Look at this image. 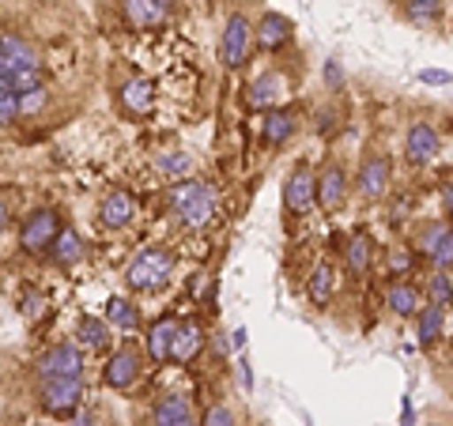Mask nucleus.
<instances>
[{"mask_svg": "<svg viewBox=\"0 0 453 426\" xmlns=\"http://www.w3.org/2000/svg\"><path fill=\"white\" fill-rule=\"evenodd\" d=\"M83 347L76 344V339H57V344H50L46 351L35 354L31 362V374L38 381L46 377H83Z\"/></svg>", "mask_w": 453, "mask_h": 426, "instance_id": "nucleus-11", "label": "nucleus"}, {"mask_svg": "<svg viewBox=\"0 0 453 426\" xmlns=\"http://www.w3.org/2000/svg\"><path fill=\"white\" fill-rule=\"evenodd\" d=\"M196 426H238V415H234V407H231V404L216 400V404H208V407H204V415L196 419Z\"/></svg>", "mask_w": 453, "mask_h": 426, "instance_id": "nucleus-36", "label": "nucleus"}, {"mask_svg": "<svg viewBox=\"0 0 453 426\" xmlns=\"http://www.w3.org/2000/svg\"><path fill=\"white\" fill-rule=\"evenodd\" d=\"M401 426H416V407H412V396L401 400Z\"/></svg>", "mask_w": 453, "mask_h": 426, "instance_id": "nucleus-44", "label": "nucleus"}, {"mask_svg": "<svg viewBox=\"0 0 453 426\" xmlns=\"http://www.w3.org/2000/svg\"><path fill=\"white\" fill-rule=\"evenodd\" d=\"M16 196L19 193H12V189H0V234L12 226V219H16Z\"/></svg>", "mask_w": 453, "mask_h": 426, "instance_id": "nucleus-39", "label": "nucleus"}, {"mask_svg": "<svg viewBox=\"0 0 453 426\" xmlns=\"http://www.w3.org/2000/svg\"><path fill=\"white\" fill-rule=\"evenodd\" d=\"M148 422L151 426H196V407L186 392H163L151 404Z\"/></svg>", "mask_w": 453, "mask_h": 426, "instance_id": "nucleus-20", "label": "nucleus"}, {"mask_svg": "<svg viewBox=\"0 0 453 426\" xmlns=\"http://www.w3.org/2000/svg\"><path fill=\"white\" fill-rule=\"evenodd\" d=\"M0 80H4L8 87H16L19 95L46 83L42 53L23 31H0Z\"/></svg>", "mask_w": 453, "mask_h": 426, "instance_id": "nucleus-1", "label": "nucleus"}, {"mask_svg": "<svg viewBox=\"0 0 453 426\" xmlns=\"http://www.w3.org/2000/svg\"><path fill=\"white\" fill-rule=\"evenodd\" d=\"M76 344H80L83 351H95V354L113 351V324H110L106 317L80 314V317H76Z\"/></svg>", "mask_w": 453, "mask_h": 426, "instance_id": "nucleus-25", "label": "nucleus"}, {"mask_svg": "<svg viewBox=\"0 0 453 426\" xmlns=\"http://www.w3.org/2000/svg\"><path fill=\"white\" fill-rule=\"evenodd\" d=\"M250 53H253V19L246 11H231L219 31V65L226 72H238V68H246Z\"/></svg>", "mask_w": 453, "mask_h": 426, "instance_id": "nucleus-10", "label": "nucleus"}, {"mask_svg": "<svg viewBox=\"0 0 453 426\" xmlns=\"http://www.w3.org/2000/svg\"><path fill=\"white\" fill-rule=\"evenodd\" d=\"M321 80H325V91H333V95L348 91V72L340 68V61H325L321 65Z\"/></svg>", "mask_w": 453, "mask_h": 426, "instance_id": "nucleus-38", "label": "nucleus"}, {"mask_svg": "<svg viewBox=\"0 0 453 426\" xmlns=\"http://www.w3.org/2000/svg\"><path fill=\"white\" fill-rule=\"evenodd\" d=\"M389 189H393V155L386 148H366L356 174H351V193L363 204H381Z\"/></svg>", "mask_w": 453, "mask_h": 426, "instance_id": "nucleus-5", "label": "nucleus"}, {"mask_svg": "<svg viewBox=\"0 0 453 426\" xmlns=\"http://www.w3.org/2000/svg\"><path fill=\"white\" fill-rule=\"evenodd\" d=\"M288 95H291L288 72H283V68H261V72L246 83V95L242 98H246L250 110L265 113V110H276V106L288 103Z\"/></svg>", "mask_w": 453, "mask_h": 426, "instance_id": "nucleus-12", "label": "nucleus"}, {"mask_svg": "<svg viewBox=\"0 0 453 426\" xmlns=\"http://www.w3.org/2000/svg\"><path fill=\"white\" fill-rule=\"evenodd\" d=\"M438 151H442V133L434 129L431 121H412L404 129V163L408 166H431L438 159Z\"/></svg>", "mask_w": 453, "mask_h": 426, "instance_id": "nucleus-16", "label": "nucleus"}, {"mask_svg": "<svg viewBox=\"0 0 453 426\" xmlns=\"http://www.w3.org/2000/svg\"><path fill=\"white\" fill-rule=\"evenodd\" d=\"M61 231H65L61 208L42 204L35 211H27V219L19 226V249L27 253V257H46L50 246L57 241V234H61Z\"/></svg>", "mask_w": 453, "mask_h": 426, "instance_id": "nucleus-8", "label": "nucleus"}, {"mask_svg": "<svg viewBox=\"0 0 453 426\" xmlns=\"http://www.w3.org/2000/svg\"><path fill=\"white\" fill-rule=\"evenodd\" d=\"M333 294H336V272H333V264H329V261H318L314 272H310V279H306V298H310V306L325 309V306L333 302Z\"/></svg>", "mask_w": 453, "mask_h": 426, "instance_id": "nucleus-29", "label": "nucleus"}, {"mask_svg": "<svg viewBox=\"0 0 453 426\" xmlns=\"http://www.w3.org/2000/svg\"><path fill=\"white\" fill-rule=\"evenodd\" d=\"M423 298L434 302V306H442V309H449L453 306V279H449V272H442V268H431L427 283H423Z\"/></svg>", "mask_w": 453, "mask_h": 426, "instance_id": "nucleus-33", "label": "nucleus"}, {"mask_svg": "<svg viewBox=\"0 0 453 426\" xmlns=\"http://www.w3.org/2000/svg\"><path fill=\"white\" fill-rule=\"evenodd\" d=\"M136 211H140V201L129 189H106L103 196H98V226L110 231V234L129 231Z\"/></svg>", "mask_w": 453, "mask_h": 426, "instance_id": "nucleus-15", "label": "nucleus"}, {"mask_svg": "<svg viewBox=\"0 0 453 426\" xmlns=\"http://www.w3.org/2000/svg\"><path fill=\"white\" fill-rule=\"evenodd\" d=\"M50 106V87L42 83V87H31V91H23L19 95V118H38V113H46Z\"/></svg>", "mask_w": 453, "mask_h": 426, "instance_id": "nucleus-35", "label": "nucleus"}, {"mask_svg": "<svg viewBox=\"0 0 453 426\" xmlns=\"http://www.w3.org/2000/svg\"><path fill=\"white\" fill-rule=\"evenodd\" d=\"M299 125H303L299 110L288 106V103L276 106V110H265V118H261V144L268 151L288 148L291 140H295V133H299Z\"/></svg>", "mask_w": 453, "mask_h": 426, "instance_id": "nucleus-18", "label": "nucleus"}, {"mask_svg": "<svg viewBox=\"0 0 453 426\" xmlns=\"http://www.w3.org/2000/svg\"><path fill=\"white\" fill-rule=\"evenodd\" d=\"M351 196V174L340 159H325L318 170V208L325 216H336Z\"/></svg>", "mask_w": 453, "mask_h": 426, "instance_id": "nucleus-13", "label": "nucleus"}, {"mask_svg": "<svg viewBox=\"0 0 453 426\" xmlns=\"http://www.w3.org/2000/svg\"><path fill=\"white\" fill-rule=\"evenodd\" d=\"M19 121H23V118H19V91L8 87V83L0 80V133L16 129Z\"/></svg>", "mask_w": 453, "mask_h": 426, "instance_id": "nucleus-34", "label": "nucleus"}, {"mask_svg": "<svg viewBox=\"0 0 453 426\" xmlns=\"http://www.w3.org/2000/svg\"><path fill=\"white\" fill-rule=\"evenodd\" d=\"M295 42V23L283 16V11H261L257 23H253V46H257L261 53H280L288 49Z\"/></svg>", "mask_w": 453, "mask_h": 426, "instance_id": "nucleus-17", "label": "nucleus"}, {"mask_svg": "<svg viewBox=\"0 0 453 426\" xmlns=\"http://www.w3.org/2000/svg\"><path fill=\"white\" fill-rule=\"evenodd\" d=\"M374 257H378V246H374L371 231H356L348 238L344 253H340V272H344L351 283H363L366 276H371Z\"/></svg>", "mask_w": 453, "mask_h": 426, "instance_id": "nucleus-19", "label": "nucleus"}, {"mask_svg": "<svg viewBox=\"0 0 453 426\" xmlns=\"http://www.w3.org/2000/svg\"><path fill=\"white\" fill-rule=\"evenodd\" d=\"M155 170L166 178H189L193 155L181 151V148H163V151H155Z\"/></svg>", "mask_w": 453, "mask_h": 426, "instance_id": "nucleus-32", "label": "nucleus"}, {"mask_svg": "<svg viewBox=\"0 0 453 426\" xmlns=\"http://www.w3.org/2000/svg\"><path fill=\"white\" fill-rule=\"evenodd\" d=\"M204 344H208V329H204V321H201V317H186V321H178L174 354H170V362L189 366L193 359H201V354H204Z\"/></svg>", "mask_w": 453, "mask_h": 426, "instance_id": "nucleus-24", "label": "nucleus"}, {"mask_svg": "<svg viewBox=\"0 0 453 426\" xmlns=\"http://www.w3.org/2000/svg\"><path fill=\"white\" fill-rule=\"evenodd\" d=\"M234 347H246V329H234Z\"/></svg>", "mask_w": 453, "mask_h": 426, "instance_id": "nucleus-45", "label": "nucleus"}, {"mask_svg": "<svg viewBox=\"0 0 453 426\" xmlns=\"http://www.w3.org/2000/svg\"><path fill=\"white\" fill-rule=\"evenodd\" d=\"M178 321H181V317L163 314V317H155V321L148 324V332H144V354H148L155 366H166V362H170V354H174Z\"/></svg>", "mask_w": 453, "mask_h": 426, "instance_id": "nucleus-22", "label": "nucleus"}, {"mask_svg": "<svg viewBox=\"0 0 453 426\" xmlns=\"http://www.w3.org/2000/svg\"><path fill=\"white\" fill-rule=\"evenodd\" d=\"M442 4H446V0H404V4H401V16L412 23V27L434 31V27L442 23Z\"/></svg>", "mask_w": 453, "mask_h": 426, "instance_id": "nucleus-31", "label": "nucleus"}, {"mask_svg": "<svg viewBox=\"0 0 453 426\" xmlns=\"http://www.w3.org/2000/svg\"><path fill=\"white\" fill-rule=\"evenodd\" d=\"M442 332H446V309L434 306V302H423V309L416 314V344L419 351H434L442 344Z\"/></svg>", "mask_w": 453, "mask_h": 426, "instance_id": "nucleus-27", "label": "nucleus"}, {"mask_svg": "<svg viewBox=\"0 0 453 426\" xmlns=\"http://www.w3.org/2000/svg\"><path fill=\"white\" fill-rule=\"evenodd\" d=\"M23 302H19V314L27 317V321H38L42 314H46V306H50V298H46V291H38V287H23Z\"/></svg>", "mask_w": 453, "mask_h": 426, "instance_id": "nucleus-37", "label": "nucleus"}, {"mask_svg": "<svg viewBox=\"0 0 453 426\" xmlns=\"http://www.w3.org/2000/svg\"><path fill=\"white\" fill-rule=\"evenodd\" d=\"M106 321L113 324V332H140V324H144L136 302L133 298H125V294H113L106 302Z\"/></svg>", "mask_w": 453, "mask_h": 426, "instance_id": "nucleus-30", "label": "nucleus"}, {"mask_svg": "<svg viewBox=\"0 0 453 426\" xmlns=\"http://www.w3.org/2000/svg\"><path fill=\"white\" fill-rule=\"evenodd\" d=\"M283 223H303L314 216L318 208V170L310 166V159H295L288 178H283Z\"/></svg>", "mask_w": 453, "mask_h": 426, "instance_id": "nucleus-4", "label": "nucleus"}, {"mask_svg": "<svg viewBox=\"0 0 453 426\" xmlns=\"http://www.w3.org/2000/svg\"><path fill=\"white\" fill-rule=\"evenodd\" d=\"M438 201H442V211L453 219V170H446L442 181H438Z\"/></svg>", "mask_w": 453, "mask_h": 426, "instance_id": "nucleus-40", "label": "nucleus"}, {"mask_svg": "<svg viewBox=\"0 0 453 426\" xmlns=\"http://www.w3.org/2000/svg\"><path fill=\"white\" fill-rule=\"evenodd\" d=\"M416 264H419V253L412 249V241L408 238H393L386 246V272H389V279H412Z\"/></svg>", "mask_w": 453, "mask_h": 426, "instance_id": "nucleus-28", "label": "nucleus"}, {"mask_svg": "<svg viewBox=\"0 0 453 426\" xmlns=\"http://www.w3.org/2000/svg\"><path fill=\"white\" fill-rule=\"evenodd\" d=\"M83 400H88L83 377H46L35 385L38 411H46L53 419H73L76 411H83Z\"/></svg>", "mask_w": 453, "mask_h": 426, "instance_id": "nucleus-6", "label": "nucleus"}, {"mask_svg": "<svg viewBox=\"0 0 453 426\" xmlns=\"http://www.w3.org/2000/svg\"><path fill=\"white\" fill-rule=\"evenodd\" d=\"M46 257L57 264V268H76L88 261V241H83V234L76 231V226H65L61 234H57V241L50 246Z\"/></svg>", "mask_w": 453, "mask_h": 426, "instance_id": "nucleus-26", "label": "nucleus"}, {"mask_svg": "<svg viewBox=\"0 0 453 426\" xmlns=\"http://www.w3.org/2000/svg\"><path fill=\"white\" fill-rule=\"evenodd\" d=\"M181 0H121V23L129 31H159L174 19Z\"/></svg>", "mask_w": 453, "mask_h": 426, "instance_id": "nucleus-14", "label": "nucleus"}, {"mask_svg": "<svg viewBox=\"0 0 453 426\" xmlns=\"http://www.w3.org/2000/svg\"><path fill=\"white\" fill-rule=\"evenodd\" d=\"M419 80L431 83V87H446V83H453V72H442V68H423Z\"/></svg>", "mask_w": 453, "mask_h": 426, "instance_id": "nucleus-41", "label": "nucleus"}, {"mask_svg": "<svg viewBox=\"0 0 453 426\" xmlns=\"http://www.w3.org/2000/svg\"><path fill=\"white\" fill-rule=\"evenodd\" d=\"M144 362H148L144 347H140L136 339H125V344H118L113 351H106L103 385L113 389V392H129L136 381H140V374H144Z\"/></svg>", "mask_w": 453, "mask_h": 426, "instance_id": "nucleus-9", "label": "nucleus"}, {"mask_svg": "<svg viewBox=\"0 0 453 426\" xmlns=\"http://www.w3.org/2000/svg\"><path fill=\"white\" fill-rule=\"evenodd\" d=\"M68 426H103V422H98L95 411H76V415L68 419Z\"/></svg>", "mask_w": 453, "mask_h": 426, "instance_id": "nucleus-43", "label": "nucleus"}, {"mask_svg": "<svg viewBox=\"0 0 453 426\" xmlns=\"http://www.w3.org/2000/svg\"><path fill=\"white\" fill-rule=\"evenodd\" d=\"M121 276L133 294H159L170 287V279H174V253L163 246H148L125 264Z\"/></svg>", "mask_w": 453, "mask_h": 426, "instance_id": "nucleus-3", "label": "nucleus"}, {"mask_svg": "<svg viewBox=\"0 0 453 426\" xmlns=\"http://www.w3.org/2000/svg\"><path fill=\"white\" fill-rule=\"evenodd\" d=\"M166 208L186 231H204L216 219V189L204 178H181L166 189Z\"/></svg>", "mask_w": 453, "mask_h": 426, "instance_id": "nucleus-2", "label": "nucleus"}, {"mask_svg": "<svg viewBox=\"0 0 453 426\" xmlns=\"http://www.w3.org/2000/svg\"><path fill=\"white\" fill-rule=\"evenodd\" d=\"M408 241H412V249L419 253V261H427L431 268H442V272L453 268V223L449 219L416 223Z\"/></svg>", "mask_w": 453, "mask_h": 426, "instance_id": "nucleus-7", "label": "nucleus"}, {"mask_svg": "<svg viewBox=\"0 0 453 426\" xmlns=\"http://www.w3.org/2000/svg\"><path fill=\"white\" fill-rule=\"evenodd\" d=\"M336 125H340V121H336V113H333V110H321V113H318V121H314V129H318L321 136H329Z\"/></svg>", "mask_w": 453, "mask_h": 426, "instance_id": "nucleus-42", "label": "nucleus"}, {"mask_svg": "<svg viewBox=\"0 0 453 426\" xmlns=\"http://www.w3.org/2000/svg\"><path fill=\"white\" fill-rule=\"evenodd\" d=\"M423 287L412 279H389L386 283V309L393 317H401V321H416V314L423 309Z\"/></svg>", "mask_w": 453, "mask_h": 426, "instance_id": "nucleus-23", "label": "nucleus"}, {"mask_svg": "<svg viewBox=\"0 0 453 426\" xmlns=\"http://www.w3.org/2000/svg\"><path fill=\"white\" fill-rule=\"evenodd\" d=\"M113 95H118V106H121L125 118H148L155 110V83L144 76H125L121 87Z\"/></svg>", "mask_w": 453, "mask_h": 426, "instance_id": "nucleus-21", "label": "nucleus"}]
</instances>
